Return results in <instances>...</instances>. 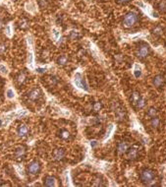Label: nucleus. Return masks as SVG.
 <instances>
[{
	"label": "nucleus",
	"instance_id": "f257e3e1",
	"mask_svg": "<svg viewBox=\"0 0 166 187\" xmlns=\"http://www.w3.org/2000/svg\"><path fill=\"white\" fill-rule=\"evenodd\" d=\"M156 177V172L151 169H146L141 172L140 179L144 184L148 186H153Z\"/></svg>",
	"mask_w": 166,
	"mask_h": 187
},
{
	"label": "nucleus",
	"instance_id": "f03ea898",
	"mask_svg": "<svg viewBox=\"0 0 166 187\" xmlns=\"http://www.w3.org/2000/svg\"><path fill=\"white\" fill-rule=\"evenodd\" d=\"M139 21V16L136 12H129L125 15L124 19H123V25L126 28H132L138 23Z\"/></svg>",
	"mask_w": 166,
	"mask_h": 187
},
{
	"label": "nucleus",
	"instance_id": "7ed1b4c3",
	"mask_svg": "<svg viewBox=\"0 0 166 187\" xmlns=\"http://www.w3.org/2000/svg\"><path fill=\"white\" fill-rule=\"evenodd\" d=\"M41 162L36 161V159L32 161L30 164H28V167H27V171L31 175H37L41 172Z\"/></svg>",
	"mask_w": 166,
	"mask_h": 187
},
{
	"label": "nucleus",
	"instance_id": "20e7f679",
	"mask_svg": "<svg viewBox=\"0 0 166 187\" xmlns=\"http://www.w3.org/2000/svg\"><path fill=\"white\" fill-rule=\"evenodd\" d=\"M136 52H137V55H138V57H140V58H146V56H148L149 52H151V47H149V45L146 44V43L141 42V43H140V44L138 45Z\"/></svg>",
	"mask_w": 166,
	"mask_h": 187
},
{
	"label": "nucleus",
	"instance_id": "39448f33",
	"mask_svg": "<svg viewBox=\"0 0 166 187\" xmlns=\"http://www.w3.org/2000/svg\"><path fill=\"white\" fill-rule=\"evenodd\" d=\"M74 82H75V85H76L78 88L82 89V90H85V91L89 90V88H88V84H87V82H85V78L83 77V75L81 74V73H79V72L76 73Z\"/></svg>",
	"mask_w": 166,
	"mask_h": 187
},
{
	"label": "nucleus",
	"instance_id": "423d86ee",
	"mask_svg": "<svg viewBox=\"0 0 166 187\" xmlns=\"http://www.w3.org/2000/svg\"><path fill=\"white\" fill-rule=\"evenodd\" d=\"M41 96H42L41 90V89H39V88L32 89V90L28 93V95H27L28 99H30L31 102H37L41 97Z\"/></svg>",
	"mask_w": 166,
	"mask_h": 187
},
{
	"label": "nucleus",
	"instance_id": "0eeeda50",
	"mask_svg": "<svg viewBox=\"0 0 166 187\" xmlns=\"http://www.w3.org/2000/svg\"><path fill=\"white\" fill-rule=\"evenodd\" d=\"M139 148L137 146H132V147L128 148L127 152H126V156H127L128 159H131V161H136L139 158Z\"/></svg>",
	"mask_w": 166,
	"mask_h": 187
},
{
	"label": "nucleus",
	"instance_id": "6e6552de",
	"mask_svg": "<svg viewBox=\"0 0 166 187\" xmlns=\"http://www.w3.org/2000/svg\"><path fill=\"white\" fill-rule=\"evenodd\" d=\"M165 82H166L165 77L163 75H161V74H158V75L154 76L153 79H152V84H153V86L155 87V88H157V89L163 88L164 85H165Z\"/></svg>",
	"mask_w": 166,
	"mask_h": 187
},
{
	"label": "nucleus",
	"instance_id": "1a4fd4ad",
	"mask_svg": "<svg viewBox=\"0 0 166 187\" xmlns=\"http://www.w3.org/2000/svg\"><path fill=\"white\" fill-rule=\"evenodd\" d=\"M114 113H115V116H116V118L118 119L119 121L124 120L125 117H126L125 109L121 107V105H119V104H117L116 107H115Z\"/></svg>",
	"mask_w": 166,
	"mask_h": 187
},
{
	"label": "nucleus",
	"instance_id": "9d476101",
	"mask_svg": "<svg viewBox=\"0 0 166 187\" xmlns=\"http://www.w3.org/2000/svg\"><path fill=\"white\" fill-rule=\"evenodd\" d=\"M53 159L55 161H62V159L65 158V150L62 148H57L53 151Z\"/></svg>",
	"mask_w": 166,
	"mask_h": 187
},
{
	"label": "nucleus",
	"instance_id": "9b49d317",
	"mask_svg": "<svg viewBox=\"0 0 166 187\" xmlns=\"http://www.w3.org/2000/svg\"><path fill=\"white\" fill-rule=\"evenodd\" d=\"M128 148H129V145H128L127 142H125V141H120L118 144H117V147H116L117 154H119V155L126 154Z\"/></svg>",
	"mask_w": 166,
	"mask_h": 187
},
{
	"label": "nucleus",
	"instance_id": "f8f14e48",
	"mask_svg": "<svg viewBox=\"0 0 166 187\" xmlns=\"http://www.w3.org/2000/svg\"><path fill=\"white\" fill-rule=\"evenodd\" d=\"M26 153H27L26 147H24V146L18 147L15 150V159H23L24 157L26 156Z\"/></svg>",
	"mask_w": 166,
	"mask_h": 187
},
{
	"label": "nucleus",
	"instance_id": "ddd939ff",
	"mask_svg": "<svg viewBox=\"0 0 166 187\" xmlns=\"http://www.w3.org/2000/svg\"><path fill=\"white\" fill-rule=\"evenodd\" d=\"M17 133L20 137H26L29 134V128L25 124H20L17 128Z\"/></svg>",
	"mask_w": 166,
	"mask_h": 187
},
{
	"label": "nucleus",
	"instance_id": "4468645a",
	"mask_svg": "<svg viewBox=\"0 0 166 187\" xmlns=\"http://www.w3.org/2000/svg\"><path fill=\"white\" fill-rule=\"evenodd\" d=\"M43 185L47 187H52L56 185V179L55 177L50 176V175H47L43 178Z\"/></svg>",
	"mask_w": 166,
	"mask_h": 187
},
{
	"label": "nucleus",
	"instance_id": "2eb2a0df",
	"mask_svg": "<svg viewBox=\"0 0 166 187\" xmlns=\"http://www.w3.org/2000/svg\"><path fill=\"white\" fill-rule=\"evenodd\" d=\"M58 136H59L62 140H70L72 138L71 133L66 129H61L60 131L58 132Z\"/></svg>",
	"mask_w": 166,
	"mask_h": 187
},
{
	"label": "nucleus",
	"instance_id": "dca6fc26",
	"mask_svg": "<svg viewBox=\"0 0 166 187\" xmlns=\"http://www.w3.org/2000/svg\"><path fill=\"white\" fill-rule=\"evenodd\" d=\"M163 32H164V25H162V24L155 26L152 30V34L155 35V36H161Z\"/></svg>",
	"mask_w": 166,
	"mask_h": 187
},
{
	"label": "nucleus",
	"instance_id": "f3484780",
	"mask_svg": "<svg viewBox=\"0 0 166 187\" xmlns=\"http://www.w3.org/2000/svg\"><path fill=\"white\" fill-rule=\"evenodd\" d=\"M57 64L59 65V66H66L67 64H68L69 62V57L67 55H60L59 57L57 58Z\"/></svg>",
	"mask_w": 166,
	"mask_h": 187
},
{
	"label": "nucleus",
	"instance_id": "a211bd4d",
	"mask_svg": "<svg viewBox=\"0 0 166 187\" xmlns=\"http://www.w3.org/2000/svg\"><path fill=\"white\" fill-rule=\"evenodd\" d=\"M141 95L140 93H138V92H134V93L131 95V102H132V104L135 107L137 104V102H139V99H141Z\"/></svg>",
	"mask_w": 166,
	"mask_h": 187
},
{
	"label": "nucleus",
	"instance_id": "6ab92c4d",
	"mask_svg": "<svg viewBox=\"0 0 166 187\" xmlns=\"http://www.w3.org/2000/svg\"><path fill=\"white\" fill-rule=\"evenodd\" d=\"M151 126L153 129H157L160 126V119L157 116H154L151 119Z\"/></svg>",
	"mask_w": 166,
	"mask_h": 187
},
{
	"label": "nucleus",
	"instance_id": "aec40b11",
	"mask_svg": "<svg viewBox=\"0 0 166 187\" xmlns=\"http://www.w3.org/2000/svg\"><path fill=\"white\" fill-rule=\"evenodd\" d=\"M157 9L161 13L166 12V0H160L157 3Z\"/></svg>",
	"mask_w": 166,
	"mask_h": 187
},
{
	"label": "nucleus",
	"instance_id": "412c9836",
	"mask_svg": "<svg viewBox=\"0 0 166 187\" xmlns=\"http://www.w3.org/2000/svg\"><path fill=\"white\" fill-rule=\"evenodd\" d=\"M102 109V104L100 102H96L92 104V110L95 112H99Z\"/></svg>",
	"mask_w": 166,
	"mask_h": 187
},
{
	"label": "nucleus",
	"instance_id": "4be33fe9",
	"mask_svg": "<svg viewBox=\"0 0 166 187\" xmlns=\"http://www.w3.org/2000/svg\"><path fill=\"white\" fill-rule=\"evenodd\" d=\"M157 113H158V111H157V109L155 107H149L148 110V117H154V116H157Z\"/></svg>",
	"mask_w": 166,
	"mask_h": 187
},
{
	"label": "nucleus",
	"instance_id": "5701e85b",
	"mask_svg": "<svg viewBox=\"0 0 166 187\" xmlns=\"http://www.w3.org/2000/svg\"><path fill=\"white\" fill-rule=\"evenodd\" d=\"M26 81V75H25V73H23V72H21V73H19V75L17 76V82L19 85H22V84L25 82Z\"/></svg>",
	"mask_w": 166,
	"mask_h": 187
},
{
	"label": "nucleus",
	"instance_id": "b1692460",
	"mask_svg": "<svg viewBox=\"0 0 166 187\" xmlns=\"http://www.w3.org/2000/svg\"><path fill=\"white\" fill-rule=\"evenodd\" d=\"M28 27H29V22H28V20H26V19L21 20L20 23H19V28L22 30H26Z\"/></svg>",
	"mask_w": 166,
	"mask_h": 187
},
{
	"label": "nucleus",
	"instance_id": "393cba45",
	"mask_svg": "<svg viewBox=\"0 0 166 187\" xmlns=\"http://www.w3.org/2000/svg\"><path fill=\"white\" fill-rule=\"evenodd\" d=\"M144 105H146V99H144V97H141L140 99H139V102H137V104L135 105L136 108H143Z\"/></svg>",
	"mask_w": 166,
	"mask_h": 187
},
{
	"label": "nucleus",
	"instance_id": "a878e982",
	"mask_svg": "<svg viewBox=\"0 0 166 187\" xmlns=\"http://www.w3.org/2000/svg\"><path fill=\"white\" fill-rule=\"evenodd\" d=\"M100 179H101V176H99V175H96L95 178V182H93L92 185H93V186H104V185H105L104 183H101Z\"/></svg>",
	"mask_w": 166,
	"mask_h": 187
},
{
	"label": "nucleus",
	"instance_id": "bb28decb",
	"mask_svg": "<svg viewBox=\"0 0 166 187\" xmlns=\"http://www.w3.org/2000/svg\"><path fill=\"white\" fill-rule=\"evenodd\" d=\"M48 5H49V1L48 0H39V6L44 9V8H47Z\"/></svg>",
	"mask_w": 166,
	"mask_h": 187
},
{
	"label": "nucleus",
	"instance_id": "cd10ccee",
	"mask_svg": "<svg viewBox=\"0 0 166 187\" xmlns=\"http://www.w3.org/2000/svg\"><path fill=\"white\" fill-rule=\"evenodd\" d=\"M69 37H70V39H72V40H78L80 37H81V35L79 34V32L72 31L70 32V36H69Z\"/></svg>",
	"mask_w": 166,
	"mask_h": 187
},
{
	"label": "nucleus",
	"instance_id": "c85d7f7f",
	"mask_svg": "<svg viewBox=\"0 0 166 187\" xmlns=\"http://www.w3.org/2000/svg\"><path fill=\"white\" fill-rule=\"evenodd\" d=\"M6 97H8V99H14V97H15V93H14V91L12 90V89H8V90L6 91Z\"/></svg>",
	"mask_w": 166,
	"mask_h": 187
},
{
	"label": "nucleus",
	"instance_id": "c756f323",
	"mask_svg": "<svg viewBox=\"0 0 166 187\" xmlns=\"http://www.w3.org/2000/svg\"><path fill=\"white\" fill-rule=\"evenodd\" d=\"M26 8H27V10L30 11V12H34V8H36V5H34V2H30V3H28L26 5Z\"/></svg>",
	"mask_w": 166,
	"mask_h": 187
},
{
	"label": "nucleus",
	"instance_id": "7c9ffc66",
	"mask_svg": "<svg viewBox=\"0 0 166 187\" xmlns=\"http://www.w3.org/2000/svg\"><path fill=\"white\" fill-rule=\"evenodd\" d=\"M28 63H29V65H30L31 67L34 66V55H33V53H32V52L29 53V56H28Z\"/></svg>",
	"mask_w": 166,
	"mask_h": 187
},
{
	"label": "nucleus",
	"instance_id": "2f4dec72",
	"mask_svg": "<svg viewBox=\"0 0 166 187\" xmlns=\"http://www.w3.org/2000/svg\"><path fill=\"white\" fill-rule=\"evenodd\" d=\"M0 73L3 75H7L8 74V69L7 67L3 64H0Z\"/></svg>",
	"mask_w": 166,
	"mask_h": 187
},
{
	"label": "nucleus",
	"instance_id": "473e14b6",
	"mask_svg": "<svg viewBox=\"0 0 166 187\" xmlns=\"http://www.w3.org/2000/svg\"><path fill=\"white\" fill-rule=\"evenodd\" d=\"M7 50V45L5 43H0V55L5 53V51Z\"/></svg>",
	"mask_w": 166,
	"mask_h": 187
},
{
	"label": "nucleus",
	"instance_id": "72a5a7b5",
	"mask_svg": "<svg viewBox=\"0 0 166 187\" xmlns=\"http://www.w3.org/2000/svg\"><path fill=\"white\" fill-rule=\"evenodd\" d=\"M52 34H53V36H54V37L56 40H58L59 39V36H60V34H59V32L57 31L56 29H53L52 30Z\"/></svg>",
	"mask_w": 166,
	"mask_h": 187
},
{
	"label": "nucleus",
	"instance_id": "f704fd0d",
	"mask_svg": "<svg viewBox=\"0 0 166 187\" xmlns=\"http://www.w3.org/2000/svg\"><path fill=\"white\" fill-rule=\"evenodd\" d=\"M5 32H6L7 36H9V37L11 36V35H12V32H11V26L8 25L6 27V29H5Z\"/></svg>",
	"mask_w": 166,
	"mask_h": 187
},
{
	"label": "nucleus",
	"instance_id": "c9c22d12",
	"mask_svg": "<svg viewBox=\"0 0 166 187\" xmlns=\"http://www.w3.org/2000/svg\"><path fill=\"white\" fill-rule=\"evenodd\" d=\"M130 0H117V3H119V4H126V3H128Z\"/></svg>",
	"mask_w": 166,
	"mask_h": 187
},
{
	"label": "nucleus",
	"instance_id": "e433bc0d",
	"mask_svg": "<svg viewBox=\"0 0 166 187\" xmlns=\"http://www.w3.org/2000/svg\"><path fill=\"white\" fill-rule=\"evenodd\" d=\"M111 131H112V125H109V129H108V131H107L105 138H106V137H108L109 135H110V132H111Z\"/></svg>",
	"mask_w": 166,
	"mask_h": 187
},
{
	"label": "nucleus",
	"instance_id": "4c0bfd02",
	"mask_svg": "<svg viewBox=\"0 0 166 187\" xmlns=\"http://www.w3.org/2000/svg\"><path fill=\"white\" fill-rule=\"evenodd\" d=\"M45 68H36V72H39V73H43L45 72Z\"/></svg>",
	"mask_w": 166,
	"mask_h": 187
},
{
	"label": "nucleus",
	"instance_id": "58836bf2",
	"mask_svg": "<svg viewBox=\"0 0 166 187\" xmlns=\"http://www.w3.org/2000/svg\"><path fill=\"white\" fill-rule=\"evenodd\" d=\"M135 76L137 78L140 77V76H141V71H140V70H136V71H135Z\"/></svg>",
	"mask_w": 166,
	"mask_h": 187
},
{
	"label": "nucleus",
	"instance_id": "ea45409f",
	"mask_svg": "<svg viewBox=\"0 0 166 187\" xmlns=\"http://www.w3.org/2000/svg\"><path fill=\"white\" fill-rule=\"evenodd\" d=\"M28 42L30 43L31 45H33V40H32V37H28Z\"/></svg>",
	"mask_w": 166,
	"mask_h": 187
},
{
	"label": "nucleus",
	"instance_id": "a19ab883",
	"mask_svg": "<svg viewBox=\"0 0 166 187\" xmlns=\"http://www.w3.org/2000/svg\"><path fill=\"white\" fill-rule=\"evenodd\" d=\"M90 145H92V147H95V146L96 145V142H95V141H92V142L90 143Z\"/></svg>",
	"mask_w": 166,
	"mask_h": 187
},
{
	"label": "nucleus",
	"instance_id": "79ce46f5",
	"mask_svg": "<svg viewBox=\"0 0 166 187\" xmlns=\"http://www.w3.org/2000/svg\"><path fill=\"white\" fill-rule=\"evenodd\" d=\"M2 27H3V22H2L1 20H0V29H1Z\"/></svg>",
	"mask_w": 166,
	"mask_h": 187
},
{
	"label": "nucleus",
	"instance_id": "37998d69",
	"mask_svg": "<svg viewBox=\"0 0 166 187\" xmlns=\"http://www.w3.org/2000/svg\"><path fill=\"white\" fill-rule=\"evenodd\" d=\"M0 87H1V81H0Z\"/></svg>",
	"mask_w": 166,
	"mask_h": 187
},
{
	"label": "nucleus",
	"instance_id": "c03bdc74",
	"mask_svg": "<svg viewBox=\"0 0 166 187\" xmlns=\"http://www.w3.org/2000/svg\"><path fill=\"white\" fill-rule=\"evenodd\" d=\"M165 47H166V42H165Z\"/></svg>",
	"mask_w": 166,
	"mask_h": 187
}]
</instances>
